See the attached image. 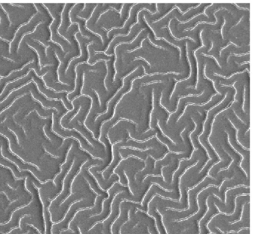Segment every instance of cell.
I'll list each match as a JSON object with an SVG mask.
<instances>
[{
  "instance_id": "1",
  "label": "cell",
  "mask_w": 253,
  "mask_h": 234,
  "mask_svg": "<svg viewBox=\"0 0 253 234\" xmlns=\"http://www.w3.org/2000/svg\"><path fill=\"white\" fill-rule=\"evenodd\" d=\"M70 194L60 204L55 213L50 216L51 222L61 221L65 216L69 207L74 202L83 199L96 197V194L79 172L74 177L71 186Z\"/></svg>"
},
{
  "instance_id": "2",
  "label": "cell",
  "mask_w": 253,
  "mask_h": 234,
  "mask_svg": "<svg viewBox=\"0 0 253 234\" xmlns=\"http://www.w3.org/2000/svg\"><path fill=\"white\" fill-rule=\"evenodd\" d=\"M26 187L32 194V199L29 204L14 210L11 214L10 220L6 223L0 225V232L7 233L11 229L15 228L19 223V219L25 215L34 217L40 226L44 230L42 214V207L37 199V194L34 188L29 183L30 180H26Z\"/></svg>"
},
{
  "instance_id": "3",
  "label": "cell",
  "mask_w": 253,
  "mask_h": 234,
  "mask_svg": "<svg viewBox=\"0 0 253 234\" xmlns=\"http://www.w3.org/2000/svg\"><path fill=\"white\" fill-rule=\"evenodd\" d=\"M91 158L89 154L83 151L75 156L73 164L68 173L63 179L61 193L50 203L48 210L52 215L59 205L71 193V186L76 175L79 172L81 166L87 160Z\"/></svg>"
},
{
  "instance_id": "4",
  "label": "cell",
  "mask_w": 253,
  "mask_h": 234,
  "mask_svg": "<svg viewBox=\"0 0 253 234\" xmlns=\"http://www.w3.org/2000/svg\"><path fill=\"white\" fill-rule=\"evenodd\" d=\"M122 191H129L128 188L118 182H115L108 189V197L105 199L102 204V211L97 215L91 216L78 226L80 234H84L88 231L92 226L105 220L109 216L112 201L116 193Z\"/></svg>"
},
{
  "instance_id": "5",
  "label": "cell",
  "mask_w": 253,
  "mask_h": 234,
  "mask_svg": "<svg viewBox=\"0 0 253 234\" xmlns=\"http://www.w3.org/2000/svg\"><path fill=\"white\" fill-rule=\"evenodd\" d=\"M53 123L52 130L59 136L66 137H73L77 139L80 143L83 149L87 151L90 155L95 158H98L104 160L106 156L105 152L97 150L90 145L87 141L78 131L74 130L64 129L61 127L59 122L60 117L63 116L57 112L52 114Z\"/></svg>"
},
{
  "instance_id": "6",
  "label": "cell",
  "mask_w": 253,
  "mask_h": 234,
  "mask_svg": "<svg viewBox=\"0 0 253 234\" xmlns=\"http://www.w3.org/2000/svg\"><path fill=\"white\" fill-rule=\"evenodd\" d=\"M141 200L142 199L139 197L132 195L129 191H122L117 193L112 201L108 217L102 223L103 233L104 234H111L110 227L119 215V207L121 201L127 200L139 203Z\"/></svg>"
},
{
  "instance_id": "7",
  "label": "cell",
  "mask_w": 253,
  "mask_h": 234,
  "mask_svg": "<svg viewBox=\"0 0 253 234\" xmlns=\"http://www.w3.org/2000/svg\"><path fill=\"white\" fill-rule=\"evenodd\" d=\"M96 197L83 199L73 203L68 209L64 218L57 223L51 226V234H60L62 231L68 229L69 224L75 213L81 209L90 208L93 206Z\"/></svg>"
},
{
  "instance_id": "8",
  "label": "cell",
  "mask_w": 253,
  "mask_h": 234,
  "mask_svg": "<svg viewBox=\"0 0 253 234\" xmlns=\"http://www.w3.org/2000/svg\"><path fill=\"white\" fill-rule=\"evenodd\" d=\"M82 151L83 150H81L79 148V142L75 140L67 151L66 160L60 167V172L54 179L53 182L55 188L50 195V199H53L57 194L60 192L62 190L63 179L71 168L75 156Z\"/></svg>"
},
{
  "instance_id": "9",
  "label": "cell",
  "mask_w": 253,
  "mask_h": 234,
  "mask_svg": "<svg viewBox=\"0 0 253 234\" xmlns=\"http://www.w3.org/2000/svg\"><path fill=\"white\" fill-rule=\"evenodd\" d=\"M132 72L124 78L123 85L108 102L106 113L98 116L95 119L93 124L94 132L93 133L95 139H97L99 137L100 127L102 122L109 119L111 117L113 112V108L115 104L119 100L122 95L128 90L129 88V81L130 80V77L131 76Z\"/></svg>"
},
{
  "instance_id": "10",
  "label": "cell",
  "mask_w": 253,
  "mask_h": 234,
  "mask_svg": "<svg viewBox=\"0 0 253 234\" xmlns=\"http://www.w3.org/2000/svg\"><path fill=\"white\" fill-rule=\"evenodd\" d=\"M106 198L104 196L98 195L95 199L93 207L78 210L69 224V230L75 232L78 228L79 224L91 216L100 214L102 211V202Z\"/></svg>"
},
{
  "instance_id": "11",
  "label": "cell",
  "mask_w": 253,
  "mask_h": 234,
  "mask_svg": "<svg viewBox=\"0 0 253 234\" xmlns=\"http://www.w3.org/2000/svg\"><path fill=\"white\" fill-rule=\"evenodd\" d=\"M125 130H126V132H128L131 138L138 141H142L147 139L155 135L156 133L155 129H150L144 133H140L136 131L135 125L133 123L125 120H121L112 127L109 131L111 135L114 134L116 135L117 134L121 135Z\"/></svg>"
},
{
  "instance_id": "12",
  "label": "cell",
  "mask_w": 253,
  "mask_h": 234,
  "mask_svg": "<svg viewBox=\"0 0 253 234\" xmlns=\"http://www.w3.org/2000/svg\"><path fill=\"white\" fill-rule=\"evenodd\" d=\"M103 163V160L92 158L87 160L82 165L79 173L86 181L90 188L98 195H102L106 198L108 197V194L101 189L98 185L94 177L89 173L88 169L93 165H99Z\"/></svg>"
},
{
  "instance_id": "13",
  "label": "cell",
  "mask_w": 253,
  "mask_h": 234,
  "mask_svg": "<svg viewBox=\"0 0 253 234\" xmlns=\"http://www.w3.org/2000/svg\"><path fill=\"white\" fill-rule=\"evenodd\" d=\"M55 186L51 185L45 188H40L39 196L42 205V213L44 223V234H51V221L50 214L48 210L50 202L49 196Z\"/></svg>"
},
{
  "instance_id": "14",
  "label": "cell",
  "mask_w": 253,
  "mask_h": 234,
  "mask_svg": "<svg viewBox=\"0 0 253 234\" xmlns=\"http://www.w3.org/2000/svg\"><path fill=\"white\" fill-rule=\"evenodd\" d=\"M133 206H136L138 210L142 209L141 205L139 203L127 200L121 202L119 207V215L110 227L111 234H120L121 226L128 220V211Z\"/></svg>"
},
{
  "instance_id": "15",
  "label": "cell",
  "mask_w": 253,
  "mask_h": 234,
  "mask_svg": "<svg viewBox=\"0 0 253 234\" xmlns=\"http://www.w3.org/2000/svg\"><path fill=\"white\" fill-rule=\"evenodd\" d=\"M165 153V152L152 148L146 149L145 150L133 149L127 147H122L119 149L120 155L123 158L133 156L142 161H145L148 156L157 160L162 157Z\"/></svg>"
},
{
  "instance_id": "16",
  "label": "cell",
  "mask_w": 253,
  "mask_h": 234,
  "mask_svg": "<svg viewBox=\"0 0 253 234\" xmlns=\"http://www.w3.org/2000/svg\"><path fill=\"white\" fill-rule=\"evenodd\" d=\"M144 162L142 160L132 157H130L122 160L113 171L114 174L119 177L120 183L122 185H127V180L124 174V171L127 169L135 166L144 167Z\"/></svg>"
},
{
  "instance_id": "17",
  "label": "cell",
  "mask_w": 253,
  "mask_h": 234,
  "mask_svg": "<svg viewBox=\"0 0 253 234\" xmlns=\"http://www.w3.org/2000/svg\"><path fill=\"white\" fill-rule=\"evenodd\" d=\"M84 94H86L90 96L92 100V103L89 112L87 114L85 118L84 124L87 129L93 133V124L95 119V117L98 114L101 113L99 103H98V99L94 93L91 92L89 93H88Z\"/></svg>"
},
{
  "instance_id": "18",
  "label": "cell",
  "mask_w": 253,
  "mask_h": 234,
  "mask_svg": "<svg viewBox=\"0 0 253 234\" xmlns=\"http://www.w3.org/2000/svg\"><path fill=\"white\" fill-rule=\"evenodd\" d=\"M124 147L127 148L130 147L140 150L152 148L165 152L167 151V149L165 146H163L155 138H152L142 142L131 139L126 140Z\"/></svg>"
},
{
  "instance_id": "19",
  "label": "cell",
  "mask_w": 253,
  "mask_h": 234,
  "mask_svg": "<svg viewBox=\"0 0 253 234\" xmlns=\"http://www.w3.org/2000/svg\"><path fill=\"white\" fill-rule=\"evenodd\" d=\"M191 120L195 124L194 128L189 133L188 137L191 145L196 150H199L202 153L206 154L205 149L199 143L197 137L202 130V119L196 116H190Z\"/></svg>"
},
{
  "instance_id": "20",
  "label": "cell",
  "mask_w": 253,
  "mask_h": 234,
  "mask_svg": "<svg viewBox=\"0 0 253 234\" xmlns=\"http://www.w3.org/2000/svg\"><path fill=\"white\" fill-rule=\"evenodd\" d=\"M73 128L76 129L82 134L83 137L89 142L92 147L97 150L105 152L104 145L100 142L93 138L91 133L84 126L83 124H81L77 121L72 125L71 129Z\"/></svg>"
},
{
  "instance_id": "21",
  "label": "cell",
  "mask_w": 253,
  "mask_h": 234,
  "mask_svg": "<svg viewBox=\"0 0 253 234\" xmlns=\"http://www.w3.org/2000/svg\"><path fill=\"white\" fill-rule=\"evenodd\" d=\"M126 140V139L125 138L122 139L121 141L113 145V161L110 163V165L102 173V175L105 179H108L110 177L114 169L121 160V157L119 153V149L124 146Z\"/></svg>"
},
{
  "instance_id": "22",
  "label": "cell",
  "mask_w": 253,
  "mask_h": 234,
  "mask_svg": "<svg viewBox=\"0 0 253 234\" xmlns=\"http://www.w3.org/2000/svg\"><path fill=\"white\" fill-rule=\"evenodd\" d=\"M154 162L155 160L154 158L150 156H147L144 161V167L142 169L137 172L135 174V180L136 183L141 186L142 181L146 176L157 175L154 168Z\"/></svg>"
},
{
  "instance_id": "23",
  "label": "cell",
  "mask_w": 253,
  "mask_h": 234,
  "mask_svg": "<svg viewBox=\"0 0 253 234\" xmlns=\"http://www.w3.org/2000/svg\"><path fill=\"white\" fill-rule=\"evenodd\" d=\"M88 172L94 177L98 185L103 190L109 189L119 179L118 176L115 174H112L108 179H105L102 174L97 173L91 167L88 169Z\"/></svg>"
},
{
  "instance_id": "24",
  "label": "cell",
  "mask_w": 253,
  "mask_h": 234,
  "mask_svg": "<svg viewBox=\"0 0 253 234\" xmlns=\"http://www.w3.org/2000/svg\"><path fill=\"white\" fill-rule=\"evenodd\" d=\"M156 130V137L158 140L166 145L168 149L172 152H180L186 151V148L184 144L175 145L173 144L168 138L164 136L158 127L155 128Z\"/></svg>"
},
{
  "instance_id": "25",
  "label": "cell",
  "mask_w": 253,
  "mask_h": 234,
  "mask_svg": "<svg viewBox=\"0 0 253 234\" xmlns=\"http://www.w3.org/2000/svg\"><path fill=\"white\" fill-rule=\"evenodd\" d=\"M77 39L78 41L80 49L81 50L82 55H81L80 57L74 58L69 62L68 67L65 71V73H67L68 72L70 73L71 76H73V75H74L73 67H74L77 63L85 60L87 57L85 45V42H84V39L79 36L78 37Z\"/></svg>"
},
{
  "instance_id": "26",
  "label": "cell",
  "mask_w": 253,
  "mask_h": 234,
  "mask_svg": "<svg viewBox=\"0 0 253 234\" xmlns=\"http://www.w3.org/2000/svg\"><path fill=\"white\" fill-rule=\"evenodd\" d=\"M99 142L103 143L104 145L106 153L105 158L103 160V163L102 164L91 167L93 170L98 173H100L101 172L108 167L109 164L111 163L112 159L111 146L107 137L100 139Z\"/></svg>"
},
{
  "instance_id": "27",
  "label": "cell",
  "mask_w": 253,
  "mask_h": 234,
  "mask_svg": "<svg viewBox=\"0 0 253 234\" xmlns=\"http://www.w3.org/2000/svg\"><path fill=\"white\" fill-rule=\"evenodd\" d=\"M81 101L82 96L75 99L72 101V104L74 107L73 109L71 111L67 112L66 114L62 117L60 120V124L64 128L67 129L69 122L72 119V117L78 112L81 106Z\"/></svg>"
},
{
  "instance_id": "28",
  "label": "cell",
  "mask_w": 253,
  "mask_h": 234,
  "mask_svg": "<svg viewBox=\"0 0 253 234\" xmlns=\"http://www.w3.org/2000/svg\"><path fill=\"white\" fill-rule=\"evenodd\" d=\"M80 64L77 65L75 68L76 77L75 79V87L73 92L69 93L67 95L68 100L71 101L73 98L80 95L82 85V76L84 67H80Z\"/></svg>"
},
{
  "instance_id": "29",
  "label": "cell",
  "mask_w": 253,
  "mask_h": 234,
  "mask_svg": "<svg viewBox=\"0 0 253 234\" xmlns=\"http://www.w3.org/2000/svg\"><path fill=\"white\" fill-rule=\"evenodd\" d=\"M43 129L46 136L51 141L52 145L57 148L61 145L63 142L62 139L51 131L50 123H48L45 124Z\"/></svg>"
},
{
  "instance_id": "30",
  "label": "cell",
  "mask_w": 253,
  "mask_h": 234,
  "mask_svg": "<svg viewBox=\"0 0 253 234\" xmlns=\"http://www.w3.org/2000/svg\"><path fill=\"white\" fill-rule=\"evenodd\" d=\"M73 3H66L65 4L62 12H61V24L59 27V33L63 31L67 28V26L69 25V18L68 11L70 8L73 5Z\"/></svg>"
},
{
  "instance_id": "31",
  "label": "cell",
  "mask_w": 253,
  "mask_h": 234,
  "mask_svg": "<svg viewBox=\"0 0 253 234\" xmlns=\"http://www.w3.org/2000/svg\"><path fill=\"white\" fill-rule=\"evenodd\" d=\"M186 57H187V61H188V62L189 66H190V74H189V76L187 78H185V79H180V80H178V81H177L176 82V83L175 84V85L174 86V88L173 89L172 93L171 94V95L170 96L169 100H170L171 97L172 96L173 94H174V91L175 90L177 84L178 83L181 82L182 81L187 80L191 76V74H192V64H191V61H190V58H189V55H188V44H187V42L186 43Z\"/></svg>"
},
{
  "instance_id": "32",
  "label": "cell",
  "mask_w": 253,
  "mask_h": 234,
  "mask_svg": "<svg viewBox=\"0 0 253 234\" xmlns=\"http://www.w3.org/2000/svg\"><path fill=\"white\" fill-rule=\"evenodd\" d=\"M84 234H104L102 231V224L97 223L90 229Z\"/></svg>"
},
{
  "instance_id": "33",
  "label": "cell",
  "mask_w": 253,
  "mask_h": 234,
  "mask_svg": "<svg viewBox=\"0 0 253 234\" xmlns=\"http://www.w3.org/2000/svg\"><path fill=\"white\" fill-rule=\"evenodd\" d=\"M29 229V225H26L23 229H21L19 227L13 228L8 232L6 233L5 234H25Z\"/></svg>"
},
{
  "instance_id": "34",
  "label": "cell",
  "mask_w": 253,
  "mask_h": 234,
  "mask_svg": "<svg viewBox=\"0 0 253 234\" xmlns=\"http://www.w3.org/2000/svg\"><path fill=\"white\" fill-rule=\"evenodd\" d=\"M225 9V10H226L227 11H228L227 9H226V8L225 7H221V8H220L217 10H216L214 12H213V15L214 16L215 18V19H216V21H215V23H213V22H205V21H200V22H198L196 23V25L193 27L191 29H189V28H188L187 29H185L184 31H192L193 30H194L197 26L198 24H200V23H202V24H211V25H214L215 24L217 23V18L216 17V16H215V13L217 11H218L219 10H221V9Z\"/></svg>"
},
{
  "instance_id": "35",
  "label": "cell",
  "mask_w": 253,
  "mask_h": 234,
  "mask_svg": "<svg viewBox=\"0 0 253 234\" xmlns=\"http://www.w3.org/2000/svg\"><path fill=\"white\" fill-rule=\"evenodd\" d=\"M172 19V18H171V19H170L169 22V25H168V28L169 29V31L170 32V33L171 34V36L173 37L174 39L175 40H177V41H180V40H183L184 39H190L191 40L194 41V42H195V41L192 39V38L190 37H188V36H186V37H182V38H176L175 37H174L172 33V32L170 30V21Z\"/></svg>"
},
{
  "instance_id": "36",
  "label": "cell",
  "mask_w": 253,
  "mask_h": 234,
  "mask_svg": "<svg viewBox=\"0 0 253 234\" xmlns=\"http://www.w3.org/2000/svg\"><path fill=\"white\" fill-rule=\"evenodd\" d=\"M155 39H156V40H160V39H164L165 41H166L170 45H171V46H173V47H175V48H177V49L179 50V53H180V54H179V60H180V59H181V49H180V48L179 47L175 45L174 44H172V43H170V42H169V41H168L167 40H166V39L165 38H164V37H160V38H159V37H155Z\"/></svg>"
},
{
  "instance_id": "37",
  "label": "cell",
  "mask_w": 253,
  "mask_h": 234,
  "mask_svg": "<svg viewBox=\"0 0 253 234\" xmlns=\"http://www.w3.org/2000/svg\"><path fill=\"white\" fill-rule=\"evenodd\" d=\"M206 64L205 65V66H204V75L205 76V77L208 79V80H210L212 83V84H213V88L214 89V90H215V91L219 95H221V94L216 89L215 86V82L210 79V78H209L206 74Z\"/></svg>"
},
{
  "instance_id": "38",
  "label": "cell",
  "mask_w": 253,
  "mask_h": 234,
  "mask_svg": "<svg viewBox=\"0 0 253 234\" xmlns=\"http://www.w3.org/2000/svg\"><path fill=\"white\" fill-rule=\"evenodd\" d=\"M60 234H80L79 229L78 228L75 232H72L70 230L62 231Z\"/></svg>"
},
{
  "instance_id": "39",
  "label": "cell",
  "mask_w": 253,
  "mask_h": 234,
  "mask_svg": "<svg viewBox=\"0 0 253 234\" xmlns=\"http://www.w3.org/2000/svg\"><path fill=\"white\" fill-rule=\"evenodd\" d=\"M246 71V69L242 71H237V72H235L234 73H232L231 75H230L229 76H228L227 77H226L225 76L221 75H220V74H217V73H215V74L216 75V76H219V77H222L223 78H224L225 79H229L230 78H231L233 76H234V75H236V74H237L243 73H244Z\"/></svg>"
},
{
  "instance_id": "40",
  "label": "cell",
  "mask_w": 253,
  "mask_h": 234,
  "mask_svg": "<svg viewBox=\"0 0 253 234\" xmlns=\"http://www.w3.org/2000/svg\"><path fill=\"white\" fill-rule=\"evenodd\" d=\"M175 8L178 9L179 7L176 4H175L174 6H173V7L172 8V9L170 11H169L167 14H165L163 17H161L158 20H157L155 21H154L153 23H156V22L162 20V19L165 18L166 16H167L170 12H171Z\"/></svg>"
},
{
  "instance_id": "41",
  "label": "cell",
  "mask_w": 253,
  "mask_h": 234,
  "mask_svg": "<svg viewBox=\"0 0 253 234\" xmlns=\"http://www.w3.org/2000/svg\"><path fill=\"white\" fill-rule=\"evenodd\" d=\"M201 14H203V13H199L196 14L194 15V16H193L191 18L189 19L187 21H180L179 20H178V19H177V20L180 22V24H185L186 23H187V22H189L191 20L193 19L194 18H195L197 16L200 15Z\"/></svg>"
},
{
  "instance_id": "42",
  "label": "cell",
  "mask_w": 253,
  "mask_h": 234,
  "mask_svg": "<svg viewBox=\"0 0 253 234\" xmlns=\"http://www.w3.org/2000/svg\"><path fill=\"white\" fill-rule=\"evenodd\" d=\"M245 204H246V203H244L243 204V205H242L241 216H240V218L239 220H236V221H235L234 222H233L231 223V225L234 224L236 223H238V222H240V221H242L243 215V212H244V206H245Z\"/></svg>"
},
{
  "instance_id": "43",
  "label": "cell",
  "mask_w": 253,
  "mask_h": 234,
  "mask_svg": "<svg viewBox=\"0 0 253 234\" xmlns=\"http://www.w3.org/2000/svg\"><path fill=\"white\" fill-rule=\"evenodd\" d=\"M246 92V87L244 86V92H243V106H242L243 112L244 113H245V97Z\"/></svg>"
},
{
  "instance_id": "44",
  "label": "cell",
  "mask_w": 253,
  "mask_h": 234,
  "mask_svg": "<svg viewBox=\"0 0 253 234\" xmlns=\"http://www.w3.org/2000/svg\"><path fill=\"white\" fill-rule=\"evenodd\" d=\"M202 55L205 56V57H209V58H213L215 62L217 63L218 66L221 68V66L220 65L219 63H218V61L217 60V59H216V58L213 56H211V55H207V54H202Z\"/></svg>"
},
{
  "instance_id": "45",
  "label": "cell",
  "mask_w": 253,
  "mask_h": 234,
  "mask_svg": "<svg viewBox=\"0 0 253 234\" xmlns=\"http://www.w3.org/2000/svg\"><path fill=\"white\" fill-rule=\"evenodd\" d=\"M147 38H148V39H149V42H150V43H151V44H152L154 47H156V48H160V49H163V50H167V49H166L165 48H163V47H161V46H159V45H156V44H154V43L151 41V40H150V39L149 38V34H148V36H147Z\"/></svg>"
},
{
  "instance_id": "46",
  "label": "cell",
  "mask_w": 253,
  "mask_h": 234,
  "mask_svg": "<svg viewBox=\"0 0 253 234\" xmlns=\"http://www.w3.org/2000/svg\"><path fill=\"white\" fill-rule=\"evenodd\" d=\"M33 229V227H32V226L29 225V229L28 232L25 234H34Z\"/></svg>"
},
{
  "instance_id": "47",
  "label": "cell",
  "mask_w": 253,
  "mask_h": 234,
  "mask_svg": "<svg viewBox=\"0 0 253 234\" xmlns=\"http://www.w3.org/2000/svg\"><path fill=\"white\" fill-rule=\"evenodd\" d=\"M225 23H226V20H225V18H224V23H223V25H222L221 28V34L222 39L223 40H224V38H223V33H222V30H223V28L224 26Z\"/></svg>"
},
{
  "instance_id": "48",
  "label": "cell",
  "mask_w": 253,
  "mask_h": 234,
  "mask_svg": "<svg viewBox=\"0 0 253 234\" xmlns=\"http://www.w3.org/2000/svg\"><path fill=\"white\" fill-rule=\"evenodd\" d=\"M234 4L236 6V7H237L238 9H241V10H242V9H243V10H249V8H245V7H241L239 6L237 4V3H234Z\"/></svg>"
},
{
  "instance_id": "49",
  "label": "cell",
  "mask_w": 253,
  "mask_h": 234,
  "mask_svg": "<svg viewBox=\"0 0 253 234\" xmlns=\"http://www.w3.org/2000/svg\"><path fill=\"white\" fill-rule=\"evenodd\" d=\"M212 4H213V3H211V4H210V5H208L207 7H206L205 8V9H204V12H203V14H204V15H205L207 17H209V16H208V15H207V14H206V9L208 7H210V6H211L212 5Z\"/></svg>"
},
{
  "instance_id": "50",
  "label": "cell",
  "mask_w": 253,
  "mask_h": 234,
  "mask_svg": "<svg viewBox=\"0 0 253 234\" xmlns=\"http://www.w3.org/2000/svg\"><path fill=\"white\" fill-rule=\"evenodd\" d=\"M231 44L230 43H228L225 47H224L223 48H222V49H221V50H220V56H221V52L223 50H224V49L227 48L229 45H230Z\"/></svg>"
},
{
  "instance_id": "51",
  "label": "cell",
  "mask_w": 253,
  "mask_h": 234,
  "mask_svg": "<svg viewBox=\"0 0 253 234\" xmlns=\"http://www.w3.org/2000/svg\"><path fill=\"white\" fill-rule=\"evenodd\" d=\"M243 16L240 18V19L239 20V21L234 25H233L231 28H233L234 27L237 26L241 21V20H242L243 18Z\"/></svg>"
},
{
  "instance_id": "52",
  "label": "cell",
  "mask_w": 253,
  "mask_h": 234,
  "mask_svg": "<svg viewBox=\"0 0 253 234\" xmlns=\"http://www.w3.org/2000/svg\"><path fill=\"white\" fill-rule=\"evenodd\" d=\"M229 43H230L231 44H232V45H234L235 47H237V48H240V46H238V45H236V44L233 43L232 42H231V41H230Z\"/></svg>"
},
{
  "instance_id": "53",
  "label": "cell",
  "mask_w": 253,
  "mask_h": 234,
  "mask_svg": "<svg viewBox=\"0 0 253 234\" xmlns=\"http://www.w3.org/2000/svg\"><path fill=\"white\" fill-rule=\"evenodd\" d=\"M245 64H250V62H249V61L243 62L242 63H241L240 64H239V65H242Z\"/></svg>"
},
{
  "instance_id": "54",
  "label": "cell",
  "mask_w": 253,
  "mask_h": 234,
  "mask_svg": "<svg viewBox=\"0 0 253 234\" xmlns=\"http://www.w3.org/2000/svg\"><path fill=\"white\" fill-rule=\"evenodd\" d=\"M211 48L208 50V52H210V51L213 48V43L211 41Z\"/></svg>"
}]
</instances>
